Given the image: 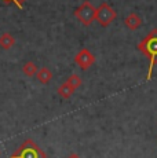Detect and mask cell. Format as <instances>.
Returning <instances> with one entry per match:
<instances>
[{
    "instance_id": "8992f818",
    "label": "cell",
    "mask_w": 157,
    "mask_h": 158,
    "mask_svg": "<svg viewBox=\"0 0 157 158\" xmlns=\"http://www.w3.org/2000/svg\"><path fill=\"white\" fill-rule=\"evenodd\" d=\"M143 23L141 15H138L137 13H129L127 17L124 18V25L128 28L129 30H137L139 29Z\"/></svg>"
},
{
    "instance_id": "30bf717a",
    "label": "cell",
    "mask_w": 157,
    "mask_h": 158,
    "mask_svg": "<svg viewBox=\"0 0 157 158\" xmlns=\"http://www.w3.org/2000/svg\"><path fill=\"white\" fill-rule=\"evenodd\" d=\"M37 70H39L37 66H36L33 62H31V60L25 62L23 63V66H22V73L25 76H28V77H33V76H36Z\"/></svg>"
},
{
    "instance_id": "4fadbf2b",
    "label": "cell",
    "mask_w": 157,
    "mask_h": 158,
    "mask_svg": "<svg viewBox=\"0 0 157 158\" xmlns=\"http://www.w3.org/2000/svg\"><path fill=\"white\" fill-rule=\"evenodd\" d=\"M68 158H81L80 156H78V154H76V153H70L68 156Z\"/></svg>"
},
{
    "instance_id": "8fae6325",
    "label": "cell",
    "mask_w": 157,
    "mask_h": 158,
    "mask_svg": "<svg viewBox=\"0 0 157 158\" xmlns=\"http://www.w3.org/2000/svg\"><path fill=\"white\" fill-rule=\"evenodd\" d=\"M66 83H68L69 85H70L74 91H76L78 87H81V84H83V80H81L80 76H77V74H70V76L68 77V80H66Z\"/></svg>"
},
{
    "instance_id": "7a4b0ae2",
    "label": "cell",
    "mask_w": 157,
    "mask_h": 158,
    "mask_svg": "<svg viewBox=\"0 0 157 158\" xmlns=\"http://www.w3.org/2000/svg\"><path fill=\"white\" fill-rule=\"evenodd\" d=\"M10 158H47L44 150H41L32 139H26L19 147L10 156Z\"/></svg>"
},
{
    "instance_id": "3957f363",
    "label": "cell",
    "mask_w": 157,
    "mask_h": 158,
    "mask_svg": "<svg viewBox=\"0 0 157 158\" xmlns=\"http://www.w3.org/2000/svg\"><path fill=\"white\" fill-rule=\"evenodd\" d=\"M95 13H96V8L92 6L91 2H83L74 10L73 15L77 18L78 22L83 23L84 26H90L95 21Z\"/></svg>"
},
{
    "instance_id": "7c38bea8",
    "label": "cell",
    "mask_w": 157,
    "mask_h": 158,
    "mask_svg": "<svg viewBox=\"0 0 157 158\" xmlns=\"http://www.w3.org/2000/svg\"><path fill=\"white\" fill-rule=\"evenodd\" d=\"M3 2H4V3H14V4H15L18 8H22V6L18 3V0H3Z\"/></svg>"
},
{
    "instance_id": "52a82bcc",
    "label": "cell",
    "mask_w": 157,
    "mask_h": 158,
    "mask_svg": "<svg viewBox=\"0 0 157 158\" xmlns=\"http://www.w3.org/2000/svg\"><path fill=\"white\" fill-rule=\"evenodd\" d=\"M36 77H37V80L40 81L41 84H48L51 80H53V72H51L48 68H46V66H43V68H40L37 70Z\"/></svg>"
},
{
    "instance_id": "5b68a950",
    "label": "cell",
    "mask_w": 157,
    "mask_h": 158,
    "mask_svg": "<svg viewBox=\"0 0 157 158\" xmlns=\"http://www.w3.org/2000/svg\"><path fill=\"white\" fill-rule=\"evenodd\" d=\"M74 62L81 70H88L95 62V56L88 48H81L74 55Z\"/></svg>"
},
{
    "instance_id": "6da1fadb",
    "label": "cell",
    "mask_w": 157,
    "mask_h": 158,
    "mask_svg": "<svg viewBox=\"0 0 157 158\" xmlns=\"http://www.w3.org/2000/svg\"><path fill=\"white\" fill-rule=\"evenodd\" d=\"M138 51H141L149 59V70H147L146 80H150L153 76L155 66L157 65V29H152L147 33V36H145L139 41Z\"/></svg>"
},
{
    "instance_id": "277c9868",
    "label": "cell",
    "mask_w": 157,
    "mask_h": 158,
    "mask_svg": "<svg viewBox=\"0 0 157 158\" xmlns=\"http://www.w3.org/2000/svg\"><path fill=\"white\" fill-rule=\"evenodd\" d=\"M116 18H117V13L110 4L102 3L99 7H96L95 21L102 26V28H108Z\"/></svg>"
},
{
    "instance_id": "9c48e42d",
    "label": "cell",
    "mask_w": 157,
    "mask_h": 158,
    "mask_svg": "<svg viewBox=\"0 0 157 158\" xmlns=\"http://www.w3.org/2000/svg\"><path fill=\"white\" fill-rule=\"evenodd\" d=\"M73 94H74V89L69 85L66 81L63 84H61L59 88H58V95L61 96V98H63V99H69L72 95H73Z\"/></svg>"
},
{
    "instance_id": "ba28073f",
    "label": "cell",
    "mask_w": 157,
    "mask_h": 158,
    "mask_svg": "<svg viewBox=\"0 0 157 158\" xmlns=\"http://www.w3.org/2000/svg\"><path fill=\"white\" fill-rule=\"evenodd\" d=\"M14 45H15V37H14L13 35H10V33H3V35L0 36V47H2L3 50H10Z\"/></svg>"
},
{
    "instance_id": "5bb4252c",
    "label": "cell",
    "mask_w": 157,
    "mask_h": 158,
    "mask_svg": "<svg viewBox=\"0 0 157 158\" xmlns=\"http://www.w3.org/2000/svg\"><path fill=\"white\" fill-rule=\"evenodd\" d=\"M25 2H26V0H18V3H19L21 6H23V3H25Z\"/></svg>"
}]
</instances>
